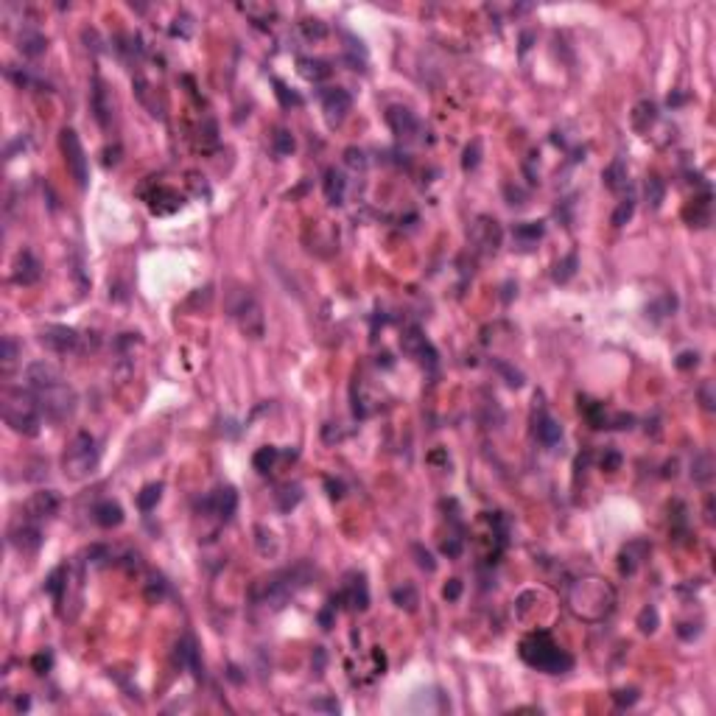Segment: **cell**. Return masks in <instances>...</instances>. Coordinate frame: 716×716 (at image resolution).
<instances>
[{"mask_svg": "<svg viewBox=\"0 0 716 716\" xmlns=\"http://www.w3.org/2000/svg\"><path fill=\"white\" fill-rule=\"evenodd\" d=\"M543 221H523V224H518L515 227V238L521 241V243H534L537 238H543Z\"/></svg>", "mask_w": 716, "mask_h": 716, "instance_id": "cell-39", "label": "cell"}, {"mask_svg": "<svg viewBox=\"0 0 716 716\" xmlns=\"http://www.w3.org/2000/svg\"><path fill=\"white\" fill-rule=\"evenodd\" d=\"M162 596H165V582H162L160 576H154V579L146 585V599H149L151 605H157Z\"/></svg>", "mask_w": 716, "mask_h": 716, "instance_id": "cell-49", "label": "cell"}, {"mask_svg": "<svg viewBox=\"0 0 716 716\" xmlns=\"http://www.w3.org/2000/svg\"><path fill=\"white\" fill-rule=\"evenodd\" d=\"M297 67H300V76L308 78V81H322V78L330 76V65L322 62V59H308V56H303V59H297Z\"/></svg>", "mask_w": 716, "mask_h": 716, "instance_id": "cell-30", "label": "cell"}, {"mask_svg": "<svg viewBox=\"0 0 716 716\" xmlns=\"http://www.w3.org/2000/svg\"><path fill=\"white\" fill-rule=\"evenodd\" d=\"M39 277H42V266H39V261L34 258V252H31V249L17 252L14 266H12V280H14L17 285H34Z\"/></svg>", "mask_w": 716, "mask_h": 716, "instance_id": "cell-16", "label": "cell"}, {"mask_svg": "<svg viewBox=\"0 0 716 716\" xmlns=\"http://www.w3.org/2000/svg\"><path fill=\"white\" fill-rule=\"evenodd\" d=\"M300 28H303V34H305L308 39H322V36L327 34V25H325L322 20H311V17H308V20H303V23H300Z\"/></svg>", "mask_w": 716, "mask_h": 716, "instance_id": "cell-45", "label": "cell"}, {"mask_svg": "<svg viewBox=\"0 0 716 716\" xmlns=\"http://www.w3.org/2000/svg\"><path fill=\"white\" fill-rule=\"evenodd\" d=\"M51 663H54V655H51V652H39V655L31 658V666H34L36 675H45V671L51 669Z\"/></svg>", "mask_w": 716, "mask_h": 716, "instance_id": "cell-51", "label": "cell"}, {"mask_svg": "<svg viewBox=\"0 0 716 716\" xmlns=\"http://www.w3.org/2000/svg\"><path fill=\"white\" fill-rule=\"evenodd\" d=\"M238 507V495L232 487H219L216 492H210L204 501H199V512L202 515H216L221 521H230L235 515Z\"/></svg>", "mask_w": 716, "mask_h": 716, "instance_id": "cell-11", "label": "cell"}, {"mask_svg": "<svg viewBox=\"0 0 716 716\" xmlns=\"http://www.w3.org/2000/svg\"><path fill=\"white\" fill-rule=\"evenodd\" d=\"M65 587H67V568H65V565H59V568H54V571H51V576L45 579V594H51V599H54V602H62Z\"/></svg>", "mask_w": 716, "mask_h": 716, "instance_id": "cell-33", "label": "cell"}, {"mask_svg": "<svg viewBox=\"0 0 716 716\" xmlns=\"http://www.w3.org/2000/svg\"><path fill=\"white\" fill-rule=\"evenodd\" d=\"M93 521L101 526V529H115L123 523V510L118 501H98L93 507Z\"/></svg>", "mask_w": 716, "mask_h": 716, "instance_id": "cell-24", "label": "cell"}, {"mask_svg": "<svg viewBox=\"0 0 716 716\" xmlns=\"http://www.w3.org/2000/svg\"><path fill=\"white\" fill-rule=\"evenodd\" d=\"M518 652H521L526 666H532L537 671H545V675H565V671H571V666H574V658L552 638V633H545V629H534V633H529L521 641Z\"/></svg>", "mask_w": 716, "mask_h": 716, "instance_id": "cell-4", "label": "cell"}, {"mask_svg": "<svg viewBox=\"0 0 716 716\" xmlns=\"http://www.w3.org/2000/svg\"><path fill=\"white\" fill-rule=\"evenodd\" d=\"M17 48H20V54L23 56H42L45 54V48H48V39L42 36L39 31H34V28H25L23 34H20V39H17Z\"/></svg>", "mask_w": 716, "mask_h": 716, "instance_id": "cell-27", "label": "cell"}, {"mask_svg": "<svg viewBox=\"0 0 716 716\" xmlns=\"http://www.w3.org/2000/svg\"><path fill=\"white\" fill-rule=\"evenodd\" d=\"M345 162H347L350 168H364V165H367V160H364V151H361V149H356V146L345 151Z\"/></svg>", "mask_w": 716, "mask_h": 716, "instance_id": "cell-54", "label": "cell"}, {"mask_svg": "<svg viewBox=\"0 0 716 716\" xmlns=\"http://www.w3.org/2000/svg\"><path fill=\"white\" fill-rule=\"evenodd\" d=\"M534 437H537L545 448H554V445H560V440H563V428H560V423H557L554 417H549L545 411H540L537 420H534Z\"/></svg>", "mask_w": 716, "mask_h": 716, "instance_id": "cell-21", "label": "cell"}, {"mask_svg": "<svg viewBox=\"0 0 716 716\" xmlns=\"http://www.w3.org/2000/svg\"><path fill=\"white\" fill-rule=\"evenodd\" d=\"M602 180H605V185L613 191V193H621L627 185H629V180H627V165H624V160L621 157H616L605 171H602Z\"/></svg>", "mask_w": 716, "mask_h": 716, "instance_id": "cell-28", "label": "cell"}, {"mask_svg": "<svg viewBox=\"0 0 716 716\" xmlns=\"http://www.w3.org/2000/svg\"><path fill=\"white\" fill-rule=\"evenodd\" d=\"M501 238H503L501 224L490 216H479L476 224L470 227V241L476 243L479 252H484V255H495L498 246H501Z\"/></svg>", "mask_w": 716, "mask_h": 716, "instance_id": "cell-10", "label": "cell"}, {"mask_svg": "<svg viewBox=\"0 0 716 716\" xmlns=\"http://www.w3.org/2000/svg\"><path fill=\"white\" fill-rule=\"evenodd\" d=\"M174 660L180 669H191L196 677H202V660H199V649H196V641L191 636H182L174 647Z\"/></svg>", "mask_w": 716, "mask_h": 716, "instance_id": "cell-18", "label": "cell"}, {"mask_svg": "<svg viewBox=\"0 0 716 716\" xmlns=\"http://www.w3.org/2000/svg\"><path fill=\"white\" fill-rule=\"evenodd\" d=\"M683 219H686L691 227H697V230L708 227V224H710V196L705 193V196H699V199H691L688 207L683 210Z\"/></svg>", "mask_w": 716, "mask_h": 716, "instance_id": "cell-25", "label": "cell"}, {"mask_svg": "<svg viewBox=\"0 0 716 716\" xmlns=\"http://www.w3.org/2000/svg\"><path fill=\"white\" fill-rule=\"evenodd\" d=\"M565 605L574 618L587 621V624H599V621L610 618V613L616 610V587L607 579L594 576V574L579 576L568 587Z\"/></svg>", "mask_w": 716, "mask_h": 716, "instance_id": "cell-2", "label": "cell"}, {"mask_svg": "<svg viewBox=\"0 0 716 716\" xmlns=\"http://www.w3.org/2000/svg\"><path fill=\"white\" fill-rule=\"evenodd\" d=\"M400 345H403V353L411 356V358H417L420 364H428V367L437 364V350L431 347V342L426 339L420 327H409V330L403 333Z\"/></svg>", "mask_w": 716, "mask_h": 716, "instance_id": "cell-14", "label": "cell"}, {"mask_svg": "<svg viewBox=\"0 0 716 716\" xmlns=\"http://www.w3.org/2000/svg\"><path fill=\"white\" fill-rule=\"evenodd\" d=\"M462 549H465V543H462V537H448V540H442V554L448 557V560H456V557H462Z\"/></svg>", "mask_w": 716, "mask_h": 716, "instance_id": "cell-47", "label": "cell"}, {"mask_svg": "<svg viewBox=\"0 0 716 716\" xmlns=\"http://www.w3.org/2000/svg\"><path fill=\"white\" fill-rule=\"evenodd\" d=\"M336 607H339V605H336V602L330 599V605L319 613V624H322V629H330V627H333V613H336Z\"/></svg>", "mask_w": 716, "mask_h": 716, "instance_id": "cell-55", "label": "cell"}, {"mask_svg": "<svg viewBox=\"0 0 716 716\" xmlns=\"http://www.w3.org/2000/svg\"><path fill=\"white\" fill-rule=\"evenodd\" d=\"M62 507V498L56 490H39L34 492L28 501H25V521L31 523H42V521H51Z\"/></svg>", "mask_w": 716, "mask_h": 716, "instance_id": "cell-9", "label": "cell"}, {"mask_svg": "<svg viewBox=\"0 0 716 716\" xmlns=\"http://www.w3.org/2000/svg\"><path fill=\"white\" fill-rule=\"evenodd\" d=\"M305 565H297V568H285V571H277L272 574L269 579H261L255 585V591H252V599L261 602L263 607H272V610H280L288 605V599L297 594V587L305 585Z\"/></svg>", "mask_w": 716, "mask_h": 716, "instance_id": "cell-5", "label": "cell"}, {"mask_svg": "<svg viewBox=\"0 0 716 716\" xmlns=\"http://www.w3.org/2000/svg\"><path fill=\"white\" fill-rule=\"evenodd\" d=\"M387 120H389L392 132H395L398 138H411V135L420 129L417 118H414V115H411L406 107H392V109L387 112Z\"/></svg>", "mask_w": 716, "mask_h": 716, "instance_id": "cell-22", "label": "cell"}, {"mask_svg": "<svg viewBox=\"0 0 716 716\" xmlns=\"http://www.w3.org/2000/svg\"><path fill=\"white\" fill-rule=\"evenodd\" d=\"M647 554H649V543H647V540L627 543L624 549H621V554H618V571H621L624 576H633V574L638 571V565L647 560Z\"/></svg>", "mask_w": 716, "mask_h": 716, "instance_id": "cell-17", "label": "cell"}, {"mask_svg": "<svg viewBox=\"0 0 716 716\" xmlns=\"http://www.w3.org/2000/svg\"><path fill=\"white\" fill-rule=\"evenodd\" d=\"M277 456H280V451L274 445H263V448L255 451V456H252V468H255L258 473H269L274 468Z\"/></svg>", "mask_w": 716, "mask_h": 716, "instance_id": "cell-34", "label": "cell"}, {"mask_svg": "<svg viewBox=\"0 0 716 716\" xmlns=\"http://www.w3.org/2000/svg\"><path fill=\"white\" fill-rule=\"evenodd\" d=\"M336 605L339 602H347L353 610H367L369 607V591H367V579L364 574H347V582H345V591L339 596H333Z\"/></svg>", "mask_w": 716, "mask_h": 716, "instance_id": "cell-15", "label": "cell"}, {"mask_svg": "<svg viewBox=\"0 0 716 716\" xmlns=\"http://www.w3.org/2000/svg\"><path fill=\"white\" fill-rule=\"evenodd\" d=\"M300 501H303V487H300V484H285V487H280V492H277V507H280L283 512H291Z\"/></svg>", "mask_w": 716, "mask_h": 716, "instance_id": "cell-36", "label": "cell"}, {"mask_svg": "<svg viewBox=\"0 0 716 716\" xmlns=\"http://www.w3.org/2000/svg\"><path fill=\"white\" fill-rule=\"evenodd\" d=\"M227 311L232 316V322L238 325V330L246 336V339H263L266 333V316L263 308L258 303V297L249 288L238 285L235 291H230L227 297Z\"/></svg>", "mask_w": 716, "mask_h": 716, "instance_id": "cell-6", "label": "cell"}, {"mask_svg": "<svg viewBox=\"0 0 716 716\" xmlns=\"http://www.w3.org/2000/svg\"><path fill=\"white\" fill-rule=\"evenodd\" d=\"M633 213H636V202L633 199H624L618 207H616V213H613V227H624L629 219H633Z\"/></svg>", "mask_w": 716, "mask_h": 716, "instance_id": "cell-43", "label": "cell"}, {"mask_svg": "<svg viewBox=\"0 0 716 716\" xmlns=\"http://www.w3.org/2000/svg\"><path fill=\"white\" fill-rule=\"evenodd\" d=\"M160 498H162V484H160V481L146 484V487L138 492V507H140V512H151L157 503H160Z\"/></svg>", "mask_w": 716, "mask_h": 716, "instance_id": "cell-35", "label": "cell"}, {"mask_svg": "<svg viewBox=\"0 0 716 716\" xmlns=\"http://www.w3.org/2000/svg\"><path fill=\"white\" fill-rule=\"evenodd\" d=\"M644 193H647V204H649L652 210H658V207L663 204V199H666V185H663V180L649 177L647 185H644Z\"/></svg>", "mask_w": 716, "mask_h": 716, "instance_id": "cell-37", "label": "cell"}, {"mask_svg": "<svg viewBox=\"0 0 716 716\" xmlns=\"http://www.w3.org/2000/svg\"><path fill=\"white\" fill-rule=\"evenodd\" d=\"M322 109H325V118H327L330 126H339V123L350 115L353 98H350V93L342 90V87H327V90L322 93Z\"/></svg>", "mask_w": 716, "mask_h": 716, "instance_id": "cell-13", "label": "cell"}, {"mask_svg": "<svg viewBox=\"0 0 716 716\" xmlns=\"http://www.w3.org/2000/svg\"><path fill=\"white\" fill-rule=\"evenodd\" d=\"M325 487L330 490V498H342V492H345L342 481H333V479H325Z\"/></svg>", "mask_w": 716, "mask_h": 716, "instance_id": "cell-59", "label": "cell"}, {"mask_svg": "<svg viewBox=\"0 0 716 716\" xmlns=\"http://www.w3.org/2000/svg\"><path fill=\"white\" fill-rule=\"evenodd\" d=\"M655 120H658V107H655L652 101H638V104L633 107V115H629V123H633V129L641 132V135L649 132V126H652Z\"/></svg>", "mask_w": 716, "mask_h": 716, "instance_id": "cell-26", "label": "cell"}, {"mask_svg": "<svg viewBox=\"0 0 716 716\" xmlns=\"http://www.w3.org/2000/svg\"><path fill=\"white\" fill-rule=\"evenodd\" d=\"M621 462H624V456H621L616 448H607V451L602 453V459H599V465H602V470L616 473V470H621Z\"/></svg>", "mask_w": 716, "mask_h": 716, "instance_id": "cell-44", "label": "cell"}, {"mask_svg": "<svg viewBox=\"0 0 716 716\" xmlns=\"http://www.w3.org/2000/svg\"><path fill=\"white\" fill-rule=\"evenodd\" d=\"M691 479L697 481V484H710V479H713V456L710 453H699L697 459H694V465H691Z\"/></svg>", "mask_w": 716, "mask_h": 716, "instance_id": "cell-32", "label": "cell"}, {"mask_svg": "<svg viewBox=\"0 0 716 716\" xmlns=\"http://www.w3.org/2000/svg\"><path fill=\"white\" fill-rule=\"evenodd\" d=\"M0 350H3V372H9L14 367V361H17V342L12 339V336H6Z\"/></svg>", "mask_w": 716, "mask_h": 716, "instance_id": "cell-46", "label": "cell"}, {"mask_svg": "<svg viewBox=\"0 0 716 716\" xmlns=\"http://www.w3.org/2000/svg\"><path fill=\"white\" fill-rule=\"evenodd\" d=\"M9 543L14 545L17 552H36L39 543H42V532H39V523H31L25 521L20 529H14L9 534Z\"/></svg>", "mask_w": 716, "mask_h": 716, "instance_id": "cell-20", "label": "cell"}, {"mask_svg": "<svg viewBox=\"0 0 716 716\" xmlns=\"http://www.w3.org/2000/svg\"><path fill=\"white\" fill-rule=\"evenodd\" d=\"M39 342L54 353H73L81 342V336L67 325H45L39 333Z\"/></svg>", "mask_w": 716, "mask_h": 716, "instance_id": "cell-12", "label": "cell"}, {"mask_svg": "<svg viewBox=\"0 0 716 716\" xmlns=\"http://www.w3.org/2000/svg\"><path fill=\"white\" fill-rule=\"evenodd\" d=\"M462 596V579H448V585L442 587V599L445 602H456Z\"/></svg>", "mask_w": 716, "mask_h": 716, "instance_id": "cell-53", "label": "cell"}, {"mask_svg": "<svg viewBox=\"0 0 716 716\" xmlns=\"http://www.w3.org/2000/svg\"><path fill=\"white\" fill-rule=\"evenodd\" d=\"M274 93H277V98H280L283 107H297V104H300V96H294L280 78H274Z\"/></svg>", "mask_w": 716, "mask_h": 716, "instance_id": "cell-48", "label": "cell"}, {"mask_svg": "<svg viewBox=\"0 0 716 716\" xmlns=\"http://www.w3.org/2000/svg\"><path fill=\"white\" fill-rule=\"evenodd\" d=\"M372 660H375V671H378V675H384V669H387L384 652H381V649H372Z\"/></svg>", "mask_w": 716, "mask_h": 716, "instance_id": "cell-61", "label": "cell"}, {"mask_svg": "<svg viewBox=\"0 0 716 716\" xmlns=\"http://www.w3.org/2000/svg\"><path fill=\"white\" fill-rule=\"evenodd\" d=\"M392 602H395L400 610H406V613H414V610H417V605H420V594L414 591V585L403 582V585H398L395 591H392Z\"/></svg>", "mask_w": 716, "mask_h": 716, "instance_id": "cell-31", "label": "cell"}, {"mask_svg": "<svg viewBox=\"0 0 716 716\" xmlns=\"http://www.w3.org/2000/svg\"><path fill=\"white\" fill-rule=\"evenodd\" d=\"M0 414L3 423L23 437H36L42 428V406L31 389L23 387H6L0 398Z\"/></svg>", "mask_w": 716, "mask_h": 716, "instance_id": "cell-3", "label": "cell"}, {"mask_svg": "<svg viewBox=\"0 0 716 716\" xmlns=\"http://www.w3.org/2000/svg\"><path fill=\"white\" fill-rule=\"evenodd\" d=\"M28 705H31L28 697H20V699H17V710H28Z\"/></svg>", "mask_w": 716, "mask_h": 716, "instance_id": "cell-63", "label": "cell"}, {"mask_svg": "<svg viewBox=\"0 0 716 716\" xmlns=\"http://www.w3.org/2000/svg\"><path fill=\"white\" fill-rule=\"evenodd\" d=\"M414 557H417V565L420 568H426V571H437V563H434V557L423 549V545H414Z\"/></svg>", "mask_w": 716, "mask_h": 716, "instance_id": "cell-52", "label": "cell"}, {"mask_svg": "<svg viewBox=\"0 0 716 716\" xmlns=\"http://www.w3.org/2000/svg\"><path fill=\"white\" fill-rule=\"evenodd\" d=\"M697 364H699V356L691 353V350L680 353V358H677V367H680V369H691V367H697Z\"/></svg>", "mask_w": 716, "mask_h": 716, "instance_id": "cell-56", "label": "cell"}, {"mask_svg": "<svg viewBox=\"0 0 716 716\" xmlns=\"http://www.w3.org/2000/svg\"><path fill=\"white\" fill-rule=\"evenodd\" d=\"M576 266H579V261H576V255L571 252V255H565L563 261H557V266H554V280H557V283H568V280L576 274Z\"/></svg>", "mask_w": 716, "mask_h": 716, "instance_id": "cell-41", "label": "cell"}, {"mask_svg": "<svg viewBox=\"0 0 716 716\" xmlns=\"http://www.w3.org/2000/svg\"><path fill=\"white\" fill-rule=\"evenodd\" d=\"M59 149L65 154V165L70 177L76 180L78 188H87V180H90V160L84 154V146L78 140V135L73 129H62L59 132Z\"/></svg>", "mask_w": 716, "mask_h": 716, "instance_id": "cell-8", "label": "cell"}, {"mask_svg": "<svg viewBox=\"0 0 716 716\" xmlns=\"http://www.w3.org/2000/svg\"><path fill=\"white\" fill-rule=\"evenodd\" d=\"M322 188H325V199H327L333 207L345 204L347 180H345V174H342V171H336V168H327V171H325V182H322Z\"/></svg>", "mask_w": 716, "mask_h": 716, "instance_id": "cell-23", "label": "cell"}, {"mask_svg": "<svg viewBox=\"0 0 716 716\" xmlns=\"http://www.w3.org/2000/svg\"><path fill=\"white\" fill-rule=\"evenodd\" d=\"M185 204V199L174 191V188H165V185H157L154 188V193L149 196V207H151V213H174V207L180 210Z\"/></svg>", "mask_w": 716, "mask_h": 716, "instance_id": "cell-19", "label": "cell"}, {"mask_svg": "<svg viewBox=\"0 0 716 716\" xmlns=\"http://www.w3.org/2000/svg\"><path fill=\"white\" fill-rule=\"evenodd\" d=\"M311 708H316V710H330V713L339 710V705H336L333 699H316V702H311Z\"/></svg>", "mask_w": 716, "mask_h": 716, "instance_id": "cell-60", "label": "cell"}, {"mask_svg": "<svg viewBox=\"0 0 716 716\" xmlns=\"http://www.w3.org/2000/svg\"><path fill=\"white\" fill-rule=\"evenodd\" d=\"M25 384L36 395L45 417L54 420V423H65V420L76 411V392L54 364L34 361L25 369Z\"/></svg>", "mask_w": 716, "mask_h": 716, "instance_id": "cell-1", "label": "cell"}, {"mask_svg": "<svg viewBox=\"0 0 716 716\" xmlns=\"http://www.w3.org/2000/svg\"><path fill=\"white\" fill-rule=\"evenodd\" d=\"M311 666H314V675H322V669H325V649H322V647H316V649H314Z\"/></svg>", "mask_w": 716, "mask_h": 716, "instance_id": "cell-58", "label": "cell"}, {"mask_svg": "<svg viewBox=\"0 0 716 716\" xmlns=\"http://www.w3.org/2000/svg\"><path fill=\"white\" fill-rule=\"evenodd\" d=\"M98 445H96V437L87 434V431H78L67 448H65V456H62V470L70 481H84L90 479L96 470H98Z\"/></svg>", "mask_w": 716, "mask_h": 716, "instance_id": "cell-7", "label": "cell"}, {"mask_svg": "<svg viewBox=\"0 0 716 716\" xmlns=\"http://www.w3.org/2000/svg\"><path fill=\"white\" fill-rule=\"evenodd\" d=\"M629 426H633V417H629V414H618L610 423V428H629Z\"/></svg>", "mask_w": 716, "mask_h": 716, "instance_id": "cell-62", "label": "cell"}, {"mask_svg": "<svg viewBox=\"0 0 716 716\" xmlns=\"http://www.w3.org/2000/svg\"><path fill=\"white\" fill-rule=\"evenodd\" d=\"M658 621H660V616H658V610H655L652 605H647V607L638 613V629H641L644 636H652V633H655Z\"/></svg>", "mask_w": 716, "mask_h": 716, "instance_id": "cell-42", "label": "cell"}, {"mask_svg": "<svg viewBox=\"0 0 716 716\" xmlns=\"http://www.w3.org/2000/svg\"><path fill=\"white\" fill-rule=\"evenodd\" d=\"M613 702H616L618 708H629V705L638 702V691H636V688H621V691L613 694Z\"/></svg>", "mask_w": 716, "mask_h": 716, "instance_id": "cell-50", "label": "cell"}, {"mask_svg": "<svg viewBox=\"0 0 716 716\" xmlns=\"http://www.w3.org/2000/svg\"><path fill=\"white\" fill-rule=\"evenodd\" d=\"M272 149H274L277 157H288V154H294L297 143H294V135L288 129H277L274 138H272Z\"/></svg>", "mask_w": 716, "mask_h": 716, "instance_id": "cell-38", "label": "cell"}, {"mask_svg": "<svg viewBox=\"0 0 716 716\" xmlns=\"http://www.w3.org/2000/svg\"><path fill=\"white\" fill-rule=\"evenodd\" d=\"M93 112H96V118H98L101 126H109L112 104L107 101V87H104V81H101V78L93 81Z\"/></svg>", "mask_w": 716, "mask_h": 716, "instance_id": "cell-29", "label": "cell"}, {"mask_svg": "<svg viewBox=\"0 0 716 716\" xmlns=\"http://www.w3.org/2000/svg\"><path fill=\"white\" fill-rule=\"evenodd\" d=\"M479 162H481V140L473 138L465 146V154H462V168H465V171H476Z\"/></svg>", "mask_w": 716, "mask_h": 716, "instance_id": "cell-40", "label": "cell"}, {"mask_svg": "<svg viewBox=\"0 0 716 716\" xmlns=\"http://www.w3.org/2000/svg\"><path fill=\"white\" fill-rule=\"evenodd\" d=\"M710 392H713V384H710V381H705V384H702V389H699V400H702V406H705L708 411L713 409V395H710Z\"/></svg>", "mask_w": 716, "mask_h": 716, "instance_id": "cell-57", "label": "cell"}]
</instances>
